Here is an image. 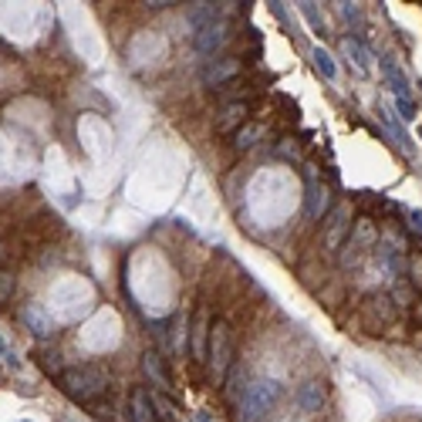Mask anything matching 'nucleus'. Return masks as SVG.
<instances>
[{"label": "nucleus", "instance_id": "nucleus-1", "mask_svg": "<svg viewBox=\"0 0 422 422\" xmlns=\"http://www.w3.org/2000/svg\"><path fill=\"white\" fill-rule=\"evenodd\" d=\"M58 388L68 399H75V402H81V405H92L98 395H105L108 375H105L98 365H75V368L58 372Z\"/></svg>", "mask_w": 422, "mask_h": 422}, {"label": "nucleus", "instance_id": "nucleus-2", "mask_svg": "<svg viewBox=\"0 0 422 422\" xmlns=\"http://www.w3.org/2000/svg\"><path fill=\"white\" fill-rule=\"evenodd\" d=\"M206 358H210V368H213V382H223L230 375V365H233V331L227 321H213Z\"/></svg>", "mask_w": 422, "mask_h": 422}, {"label": "nucleus", "instance_id": "nucleus-3", "mask_svg": "<svg viewBox=\"0 0 422 422\" xmlns=\"http://www.w3.org/2000/svg\"><path fill=\"white\" fill-rule=\"evenodd\" d=\"M281 395L277 382H253L244 388V399H240V422H257L264 412H270L274 399Z\"/></svg>", "mask_w": 422, "mask_h": 422}, {"label": "nucleus", "instance_id": "nucleus-4", "mask_svg": "<svg viewBox=\"0 0 422 422\" xmlns=\"http://www.w3.org/2000/svg\"><path fill=\"white\" fill-rule=\"evenodd\" d=\"M392 321H395V304H392L385 294H372V297H365V304H362V328H365V331L379 335V331L388 328Z\"/></svg>", "mask_w": 422, "mask_h": 422}, {"label": "nucleus", "instance_id": "nucleus-5", "mask_svg": "<svg viewBox=\"0 0 422 422\" xmlns=\"http://www.w3.org/2000/svg\"><path fill=\"white\" fill-rule=\"evenodd\" d=\"M379 244V227L372 220H358L351 223V233H348V244H345V253H342V267H348L358 253H365L368 247Z\"/></svg>", "mask_w": 422, "mask_h": 422}, {"label": "nucleus", "instance_id": "nucleus-6", "mask_svg": "<svg viewBox=\"0 0 422 422\" xmlns=\"http://www.w3.org/2000/svg\"><path fill=\"white\" fill-rule=\"evenodd\" d=\"M294 402L301 412L307 416H314V412H321L328 402V382L325 379H307L304 385H297V395H294Z\"/></svg>", "mask_w": 422, "mask_h": 422}, {"label": "nucleus", "instance_id": "nucleus-7", "mask_svg": "<svg viewBox=\"0 0 422 422\" xmlns=\"http://www.w3.org/2000/svg\"><path fill=\"white\" fill-rule=\"evenodd\" d=\"M210 328H213V318L206 311H196V318H192L190 325V355L196 362H206V348H210Z\"/></svg>", "mask_w": 422, "mask_h": 422}, {"label": "nucleus", "instance_id": "nucleus-8", "mask_svg": "<svg viewBox=\"0 0 422 422\" xmlns=\"http://www.w3.org/2000/svg\"><path fill=\"white\" fill-rule=\"evenodd\" d=\"M230 44V24L220 17L216 24H206V27H199V34H196V48L203 51V55H216L220 48H227Z\"/></svg>", "mask_w": 422, "mask_h": 422}, {"label": "nucleus", "instance_id": "nucleus-9", "mask_svg": "<svg viewBox=\"0 0 422 422\" xmlns=\"http://www.w3.org/2000/svg\"><path fill=\"white\" fill-rule=\"evenodd\" d=\"M240 58H213L206 61V68H203V81L210 85V88H220V85H227L233 78L240 75Z\"/></svg>", "mask_w": 422, "mask_h": 422}, {"label": "nucleus", "instance_id": "nucleus-10", "mask_svg": "<svg viewBox=\"0 0 422 422\" xmlns=\"http://www.w3.org/2000/svg\"><path fill=\"white\" fill-rule=\"evenodd\" d=\"M129 422H155L153 395L146 388H132L129 392Z\"/></svg>", "mask_w": 422, "mask_h": 422}, {"label": "nucleus", "instance_id": "nucleus-11", "mask_svg": "<svg viewBox=\"0 0 422 422\" xmlns=\"http://www.w3.org/2000/svg\"><path fill=\"white\" fill-rule=\"evenodd\" d=\"M247 115H250L247 101H230V105L223 108L220 122H216V129H220V132H237V129H244V125H247Z\"/></svg>", "mask_w": 422, "mask_h": 422}, {"label": "nucleus", "instance_id": "nucleus-12", "mask_svg": "<svg viewBox=\"0 0 422 422\" xmlns=\"http://www.w3.org/2000/svg\"><path fill=\"white\" fill-rule=\"evenodd\" d=\"M348 216H351V210H348V206H338V210H331V216H328V247H342L345 233H351V223H348Z\"/></svg>", "mask_w": 422, "mask_h": 422}, {"label": "nucleus", "instance_id": "nucleus-13", "mask_svg": "<svg viewBox=\"0 0 422 422\" xmlns=\"http://www.w3.org/2000/svg\"><path fill=\"white\" fill-rule=\"evenodd\" d=\"M395 307H402V311H412V307L419 304V290L412 288L409 281H399L395 288H392V297H388Z\"/></svg>", "mask_w": 422, "mask_h": 422}, {"label": "nucleus", "instance_id": "nucleus-14", "mask_svg": "<svg viewBox=\"0 0 422 422\" xmlns=\"http://www.w3.org/2000/svg\"><path fill=\"white\" fill-rule=\"evenodd\" d=\"M20 318H24V325H31V328H34V335H41V338L55 335V325H51V321H48V318H44V314H41V311H38L34 304H27V307H24V311H20Z\"/></svg>", "mask_w": 422, "mask_h": 422}, {"label": "nucleus", "instance_id": "nucleus-15", "mask_svg": "<svg viewBox=\"0 0 422 422\" xmlns=\"http://www.w3.org/2000/svg\"><path fill=\"white\" fill-rule=\"evenodd\" d=\"M237 149H250V146H257L260 139H264V125H257V122H247L244 129H237Z\"/></svg>", "mask_w": 422, "mask_h": 422}, {"label": "nucleus", "instance_id": "nucleus-16", "mask_svg": "<svg viewBox=\"0 0 422 422\" xmlns=\"http://www.w3.org/2000/svg\"><path fill=\"white\" fill-rule=\"evenodd\" d=\"M142 365H146V372H149V379H153V382H159L162 388L169 385V375H166V368H162V358H159L155 351H146Z\"/></svg>", "mask_w": 422, "mask_h": 422}, {"label": "nucleus", "instance_id": "nucleus-17", "mask_svg": "<svg viewBox=\"0 0 422 422\" xmlns=\"http://www.w3.org/2000/svg\"><path fill=\"white\" fill-rule=\"evenodd\" d=\"M342 48H345V55H348V58H355V64H358V71H365V68H368V55L362 51V44H358V41H345Z\"/></svg>", "mask_w": 422, "mask_h": 422}, {"label": "nucleus", "instance_id": "nucleus-18", "mask_svg": "<svg viewBox=\"0 0 422 422\" xmlns=\"http://www.w3.org/2000/svg\"><path fill=\"white\" fill-rule=\"evenodd\" d=\"M14 297V274L10 270H0V304Z\"/></svg>", "mask_w": 422, "mask_h": 422}, {"label": "nucleus", "instance_id": "nucleus-19", "mask_svg": "<svg viewBox=\"0 0 422 422\" xmlns=\"http://www.w3.org/2000/svg\"><path fill=\"white\" fill-rule=\"evenodd\" d=\"M314 61H318V71L325 78H335V61H331V55H325V51H314Z\"/></svg>", "mask_w": 422, "mask_h": 422}, {"label": "nucleus", "instance_id": "nucleus-20", "mask_svg": "<svg viewBox=\"0 0 422 422\" xmlns=\"http://www.w3.org/2000/svg\"><path fill=\"white\" fill-rule=\"evenodd\" d=\"M409 274H412L409 284L416 290H422V257H412V260H409Z\"/></svg>", "mask_w": 422, "mask_h": 422}, {"label": "nucleus", "instance_id": "nucleus-21", "mask_svg": "<svg viewBox=\"0 0 422 422\" xmlns=\"http://www.w3.org/2000/svg\"><path fill=\"white\" fill-rule=\"evenodd\" d=\"M409 230L416 233V237H422V216H419V213H412V216H409Z\"/></svg>", "mask_w": 422, "mask_h": 422}, {"label": "nucleus", "instance_id": "nucleus-22", "mask_svg": "<svg viewBox=\"0 0 422 422\" xmlns=\"http://www.w3.org/2000/svg\"><path fill=\"white\" fill-rule=\"evenodd\" d=\"M0 253H3V247H0Z\"/></svg>", "mask_w": 422, "mask_h": 422}]
</instances>
